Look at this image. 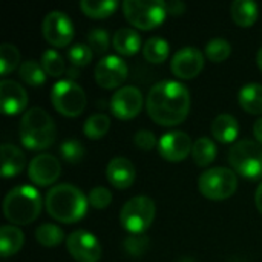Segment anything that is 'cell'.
Segmentation results:
<instances>
[{"label": "cell", "instance_id": "6da1fadb", "mask_svg": "<svg viewBox=\"0 0 262 262\" xmlns=\"http://www.w3.org/2000/svg\"><path fill=\"white\" fill-rule=\"evenodd\" d=\"M149 117L161 126H177L187 118L190 111L189 89L175 80L155 83L146 100Z\"/></svg>", "mask_w": 262, "mask_h": 262}, {"label": "cell", "instance_id": "7a4b0ae2", "mask_svg": "<svg viewBox=\"0 0 262 262\" xmlns=\"http://www.w3.org/2000/svg\"><path fill=\"white\" fill-rule=\"evenodd\" d=\"M46 212L63 224L80 221L88 212V196L72 184H57L49 189L45 200Z\"/></svg>", "mask_w": 262, "mask_h": 262}, {"label": "cell", "instance_id": "3957f363", "mask_svg": "<svg viewBox=\"0 0 262 262\" xmlns=\"http://www.w3.org/2000/svg\"><path fill=\"white\" fill-rule=\"evenodd\" d=\"M20 141L28 150H45L51 147L57 137L52 117L41 107H31L20 121Z\"/></svg>", "mask_w": 262, "mask_h": 262}, {"label": "cell", "instance_id": "277c9868", "mask_svg": "<svg viewBox=\"0 0 262 262\" xmlns=\"http://www.w3.org/2000/svg\"><path fill=\"white\" fill-rule=\"evenodd\" d=\"M41 212L40 192L32 186H17L3 200V213L8 221L17 226L31 224Z\"/></svg>", "mask_w": 262, "mask_h": 262}, {"label": "cell", "instance_id": "5b68a950", "mask_svg": "<svg viewBox=\"0 0 262 262\" xmlns=\"http://www.w3.org/2000/svg\"><path fill=\"white\" fill-rule=\"evenodd\" d=\"M229 163L246 178H262V144L247 138L236 141L229 150Z\"/></svg>", "mask_w": 262, "mask_h": 262}, {"label": "cell", "instance_id": "8992f818", "mask_svg": "<svg viewBox=\"0 0 262 262\" xmlns=\"http://www.w3.org/2000/svg\"><path fill=\"white\" fill-rule=\"evenodd\" d=\"M155 213V203L149 196H134L120 210V223L129 233L140 235L152 226Z\"/></svg>", "mask_w": 262, "mask_h": 262}, {"label": "cell", "instance_id": "52a82bcc", "mask_svg": "<svg viewBox=\"0 0 262 262\" xmlns=\"http://www.w3.org/2000/svg\"><path fill=\"white\" fill-rule=\"evenodd\" d=\"M123 12L126 20L138 29H154L167 15L166 2L163 0H126Z\"/></svg>", "mask_w": 262, "mask_h": 262}, {"label": "cell", "instance_id": "ba28073f", "mask_svg": "<svg viewBox=\"0 0 262 262\" xmlns=\"http://www.w3.org/2000/svg\"><path fill=\"white\" fill-rule=\"evenodd\" d=\"M198 189L209 200H227L238 189V177L232 169L212 167L200 175Z\"/></svg>", "mask_w": 262, "mask_h": 262}, {"label": "cell", "instance_id": "9c48e42d", "mask_svg": "<svg viewBox=\"0 0 262 262\" xmlns=\"http://www.w3.org/2000/svg\"><path fill=\"white\" fill-rule=\"evenodd\" d=\"M51 101L57 112L64 117H78L86 107V94L74 80H60L52 86Z\"/></svg>", "mask_w": 262, "mask_h": 262}, {"label": "cell", "instance_id": "30bf717a", "mask_svg": "<svg viewBox=\"0 0 262 262\" xmlns=\"http://www.w3.org/2000/svg\"><path fill=\"white\" fill-rule=\"evenodd\" d=\"M43 37L52 46H68L74 38V25L63 11H51L45 15L41 25Z\"/></svg>", "mask_w": 262, "mask_h": 262}, {"label": "cell", "instance_id": "8fae6325", "mask_svg": "<svg viewBox=\"0 0 262 262\" xmlns=\"http://www.w3.org/2000/svg\"><path fill=\"white\" fill-rule=\"evenodd\" d=\"M71 256L78 262H98L101 258V246L95 235L88 230H75L66 239Z\"/></svg>", "mask_w": 262, "mask_h": 262}, {"label": "cell", "instance_id": "7c38bea8", "mask_svg": "<svg viewBox=\"0 0 262 262\" xmlns=\"http://www.w3.org/2000/svg\"><path fill=\"white\" fill-rule=\"evenodd\" d=\"M143 94L135 86H123L111 98V111L120 120H130L143 109Z\"/></svg>", "mask_w": 262, "mask_h": 262}, {"label": "cell", "instance_id": "4fadbf2b", "mask_svg": "<svg viewBox=\"0 0 262 262\" xmlns=\"http://www.w3.org/2000/svg\"><path fill=\"white\" fill-rule=\"evenodd\" d=\"M127 64L118 55H106L103 57L94 71L95 81L104 89L118 88L127 78Z\"/></svg>", "mask_w": 262, "mask_h": 262}, {"label": "cell", "instance_id": "5bb4252c", "mask_svg": "<svg viewBox=\"0 0 262 262\" xmlns=\"http://www.w3.org/2000/svg\"><path fill=\"white\" fill-rule=\"evenodd\" d=\"M204 68V55L198 48L186 46L178 49L170 61L172 72L183 80L195 78Z\"/></svg>", "mask_w": 262, "mask_h": 262}, {"label": "cell", "instance_id": "9a60e30c", "mask_svg": "<svg viewBox=\"0 0 262 262\" xmlns=\"http://www.w3.org/2000/svg\"><path fill=\"white\" fill-rule=\"evenodd\" d=\"M61 173L60 161L51 154H40L31 160L28 166V175L31 181L40 187L54 184Z\"/></svg>", "mask_w": 262, "mask_h": 262}, {"label": "cell", "instance_id": "2e32d148", "mask_svg": "<svg viewBox=\"0 0 262 262\" xmlns=\"http://www.w3.org/2000/svg\"><path fill=\"white\" fill-rule=\"evenodd\" d=\"M192 147H193V143L190 137L183 130L167 132L158 141L160 155L170 163L183 161L189 154H192Z\"/></svg>", "mask_w": 262, "mask_h": 262}, {"label": "cell", "instance_id": "e0dca14e", "mask_svg": "<svg viewBox=\"0 0 262 262\" xmlns=\"http://www.w3.org/2000/svg\"><path fill=\"white\" fill-rule=\"evenodd\" d=\"M0 101L5 115H17L28 104V92L14 80L0 81Z\"/></svg>", "mask_w": 262, "mask_h": 262}, {"label": "cell", "instance_id": "ac0fdd59", "mask_svg": "<svg viewBox=\"0 0 262 262\" xmlns=\"http://www.w3.org/2000/svg\"><path fill=\"white\" fill-rule=\"evenodd\" d=\"M135 166L124 157H115L106 166V178L117 189L130 187L135 181Z\"/></svg>", "mask_w": 262, "mask_h": 262}, {"label": "cell", "instance_id": "d6986e66", "mask_svg": "<svg viewBox=\"0 0 262 262\" xmlns=\"http://www.w3.org/2000/svg\"><path fill=\"white\" fill-rule=\"evenodd\" d=\"M2 152V177L3 178H12L17 177L26 164L25 154L14 144L5 143L0 147Z\"/></svg>", "mask_w": 262, "mask_h": 262}, {"label": "cell", "instance_id": "ffe728a7", "mask_svg": "<svg viewBox=\"0 0 262 262\" xmlns=\"http://www.w3.org/2000/svg\"><path fill=\"white\" fill-rule=\"evenodd\" d=\"M212 135L221 143H232L239 135V123L230 114H220L212 121Z\"/></svg>", "mask_w": 262, "mask_h": 262}, {"label": "cell", "instance_id": "44dd1931", "mask_svg": "<svg viewBox=\"0 0 262 262\" xmlns=\"http://www.w3.org/2000/svg\"><path fill=\"white\" fill-rule=\"evenodd\" d=\"M112 46L118 54L134 55L141 48V37L132 28H120L112 37Z\"/></svg>", "mask_w": 262, "mask_h": 262}, {"label": "cell", "instance_id": "7402d4cb", "mask_svg": "<svg viewBox=\"0 0 262 262\" xmlns=\"http://www.w3.org/2000/svg\"><path fill=\"white\" fill-rule=\"evenodd\" d=\"M230 14L238 26L249 28L256 21L259 15V6L252 0H235L230 6Z\"/></svg>", "mask_w": 262, "mask_h": 262}, {"label": "cell", "instance_id": "603a6c76", "mask_svg": "<svg viewBox=\"0 0 262 262\" xmlns=\"http://www.w3.org/2000/svg\"><path fill=\"white\" fill-rule=\"evenodd\" d=\"M239 104L244 111L253 115L262 114V84L261 83H247L239 91Z\"/></svg>", "mask_w": 262, "mask_h": 262}, {"label": "cell", "instance_id": "cb8c5ba5", "mask_svg": "<svg viewBox=\"0 0 262 262\" xmlns=\"http://www.w3.org/2000/svg\"><path fill=\"white\" fill-rule=\"evenodd\" d=\"M25 243L23 232L15 226H3L0 229V253L3 258L15 255Z\"/></svg>", "mask_w": 262, "mask_h": 262}, {"label": "cell", "instance_id": "d4e9b609", "mask_svg": "<svg viewBox=\"0 0 262 262\" xmlns=\"http://www.w3.org/2000/svg\"><path fill=\"white\" fill-rule=\"evenodd\" d=\"M216 154H218L216 144L209 137H201L193 143L192 158H193L195 164L200 167H206L210 163H213L216 158Z\"/></svg>", "mask_w": 262, "mask_h": 262}, {"label": "cell", "instance_id": "484cf974", "mask_svg": "<svg viewBox=\"0 0 262 262\" xmlns=\"http://www.w3.org/2000/svg\"><path fill=\"white\" fill-rule=\"evenodd\" d=\"M80 8H81L83 14H86L88 17L106 18L115 12V9L118 8V2L117 0H101V2H98V0H81Z\"/></svg>", "mask_w": 262, "mask_h": 262}, {"label": "cell", "instance_id": "4316f807", "mask_svg": "<svg viewBox=\"0 0 262 262\" xmlns=\"http://www.w3.org/2000/svg\"><path fill=\"white\" fill-rule=\"evenodd\" d=\"M169 43L161 37H150L143 45V55L149 63L158 64L163 63L169 57Z\"/></svg>", "mask_w": 262, "mask_h": 262}, {"label": "cell", "instance_id": "83f0119b", "mask_svg": "<svg viewBox=\"0 0 262 262\" xmlns=\"http://www.w3.org/2000/svg\"><path fill=\"white\" fill-rule=\"evenodd\" d=\"M109 127H111V120L106 114H94L84 121L83 132L91 140H100L107 134Z\"/></svg>", "mask_w": 262, "mask_h": 262}, {"label": "cell", "instance_id": "f1b7e54d", "mask_svg": "<svg viewBox=\"0 0 262 262\" xmlns=\"http://www.w3.org/2000/svg\"><path fill=\"white\" fill-rule=\"evenodd\" d=\"M18 75L26 84L34 86V88L41 86L46 80V72L43 71L41 64H38L35 60L23 61L18 68Z\"/></svg>", "mask_w": 262, "mask_h": 262}, {"label": "cell", "instance_id": "f546056e", "mask_svg": "<svg viewBox=\"0 0 262 262\" xmlns=\"http://www.w3.org/2000/svg\"><path fill=\"white\" fill-rule=\"evenodd\" d=\"M35 239L43 247H57L64 239V232L58 226H55V224L45 223V224L37 227Z\"/></svg>", "mask_w": 262, "mask_h": 262}, {"label": "cell", "instance_id": "4dcf8cb0", "mask_svg": "<svg viewBox=\"0 0 262 262\" xmlns=\"http://www.w3.org/2000/svg\"><path fill=\"white\" fill-rule=\"evenodd\" d=\"M230 54H232V45L223 37H215L206 45V55L213 63H221L227 60Z\"/></svg>", "mask_w": 262, "mask_h": 262}, {"label": "cell", "instance_id": "1f68e13d", "mask_svg": "<svg viewBox=\"0 0 262 262\" xmlns=\"http://www.w3.org/2000/svg\"><path fill=\"white\" fill-rule=\"evenodd\" d=\"M41 68L46 75L51 77H61L66 71L63 57L55 49H48L41 55Z\"/></svg>", "mask_w": 262, "mask_h": 262}, {"label": "cell", "instance_id": "d6a6232c", "mask_svg": "<svg viewBox=\"0 0 262 262\" xmlns=\"http://www.w3.org/2000/svg\"><path fill=\"white\" fill-rule=\"evenodd\" d=\"M20 61V52L18 49L11 43H3L0 46V72L2 75H8L12 72Z\"/></svg>", "mask_w": 262, "mask_h": 262}, {"label": "cell", "instance_id": "836d02e7", "mask_svg": "<svg viewBox=\"0 0 262 262\" xmlns=\"http://www.w3.org/2000/svg\"><path fill=\"white\" fill-rule=\"evenodd\" d=\"M60 155H61V158L66 163L77 164L84 157V147H83V144L78 140L69 138V140H64L61 143V146H60Z\"/></svg>", "mask_w": 262, "mask_h": 262}, {"label": "cell", "instance_id": "e575fe53", "mask_svg": "<svg viewBox=\"0 0 262 262\" xmlns=\"http://www.w3.org/2000/svg\"><path fill=\"white\" fill-rule=\"evenodd\" d=\"M94 55V51L89 48V45L84 43H77L68 49V58L75 68H83L91 63Z\"/></svg>", "mask_w": 262, "mask_h": 262}, {"label": "cell", "instance_id": "d590c367", "mask_svg": "<svg viewBox=\"0 0 262 262\" xmlns=\"http://www.w3.org/2000/svg\"><path fill=\"white\" fill-rule=\"evenodd\" d=\"M88 45L92 51L104 54L109 49V34L101 28H94L88 34Z\"/></svg>", "mask_w": 262, "mask_h": 262}, {"label": "cell", "instance_id": "8d00e7d4", "mask_svg": "<svg viewBox=\"0 0 262 262\" xmlns=\"http://www.w3.org/2000/svg\"><path fill=\"white\" fill-rule=\"evenodd\" d=\"M88 201L89 204L94 207V209H98V210H103L106 209L111 203H112V193L109 189L103 187V186H98V187H94L89 195H88Z\"/></svg>", "mask_w": 262, "mask_h": 262}, {"label": "cell", "instance_id": "74e56055", "mask_svg": "<svg viewBox=\"0 0 262 262\" xmlns=\"http://www.w3.org/2000/svg\"><path fill=\"white\" fill-rule=\"evenodd\" d=\"M149 247V238L141 235H132L124 241V249L132 256H141Z\"/></svg>", "mask_w": 262, "mask_h": 262}, {"label": "cell", "instance_id": "f35d334b", "mask_svg": "<svg viewBox=\"0 0 262 262\" xmlns=\"http://www.w3.org/2000/svg\"><path fill=\"white\" fill-rule=\"evenodd\" d=\"M134 143H135L137 147L141 149V150H150V149H154V147L158 144V141H157L154 132L146 130V129H141V130H138V132L135 134Z\"/></svg>", "mask_w": 262, "mask_h": 262}, {"label": "cell", "instance_id": "ab89813d", "mask_svg": "<svg viewBox=\"0 0 262 262\" xmlns=\"http://www.w3.org/2000/svg\"><path fill=\"white\" fill-rule=\"evenodd\" d=\"M166 9H167V14L181 15L186 12V3L181 0H170V2H166Z\"/></svg>", "mask_w": 262, "mask_h": 262}, {"label": "cell", "instance_id": "60d3db41", "mask_svg": "<svg viewBox=\"0 0 262 262\" xmlns=\"http://www.w3.org/2000/svg\"><path fill=\"white\" fill-rule=\"evenodd\" d=\"M253 135L258 140V143L262 144V117L253 124Z\"/></svg>", "mask_w": 262, "mask_h": 262}, {"label": "cell", "instance_id": "b9f144b4", "mask_svg": "<svg viewBox=\"0 0 262 262\" xmlns=\"http://www.w3.org/2000/svg\"><path fill=\"white\" fill-rule=\"evenodd\" d=\"M255 204L258 207V210L262 213V183L258 186L256 193H255Z\"/></svg>", "mask_w": 262, "mask_h": 262}, {"label": "cell", "instance_id": "7bdbcfd3", "mask_svg": "<svg viewBox=\"0 0 262 262\" xmlns=\"http://www.w3.org/2000/svg\"><path fill=\"white\" fill-rule=\"evenodd\" d=\"M256 61H258V66H259V69L262 71V48L258 51V55H256Z\"/></svg>", "mask_w": 262, "mask_h": 262}, {"label": "cell", "instance_id": "ee69618b", "mask_svg": "<svg viewBox=\"0 0 262 262\" xmlns=\"http://www.w3.org/2000/svg\"><path fill=\"white\" fill-rule=\"evenodd\" d=\"M180 262H195V261H193L192 258H183Z\"/></svg>", "mask_w": 262, "mask_h": 262}]
</instances>
